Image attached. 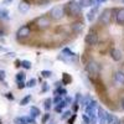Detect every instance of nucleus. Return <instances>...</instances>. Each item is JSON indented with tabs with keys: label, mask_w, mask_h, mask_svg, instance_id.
I'll return each instance as SVG.
<instances>
[{
	"label": "nucleus",
	"mask_w": 124,
	"mask_h": 124,
	"mask_svg": "<svg viewBox=\"0 0 124 124\" xmlns=\"http://www.w3.org/2000/svg\"><path fill=\"white\" fill-rule=\"evenodd\" d=\"M63 15H65V6L63 5H56L50 11V16L54 20H60L63 17Z\"/></svg>",
	"instance_id": "1"
},
{
	"label": "nucleus",
	"mask_w": 124,
	"mask_h": 124,
	"mask_svg": "<svg viewBox=\"0 0 124 124\" xmlns=\"http://www.w3.org/2000/svg\"><path fill=\"white\" fill-rule=\"evenodd\" d=\"M86 71H87V73L92 77H96L98 75V72H99V67L98 65L94 61H89L88 63L86 65Z\"/></svg>",
	"instance_id": "2"
},
{
	"label": "nucleus",
	"mask_w": 124,
	"mask_h": 124,
	"mask_svg": "<svg viewBox=\"0 0 124 124\" xmlns=\"http://www.w3.org/2000/svg\"><path fill=\"white\" fill-rule=\"evenodd\" d=\"M85 41H86V44L89 45V46H96L97 42H98V35H97V32H96V31H93V30L89 31V32L86 35Z\"/></svg>",
	"instance_id": "3"
},
{
	"label": "nucleus",
	"mask_w": 124,
	"mask_h": 124,
	"mask_svg": "<svg viewBox=\"0 0 124 124\" xmlns=\"http://www.w3.org/2000/svg\"><path fill=\"white\" fill-rule=\"evenodd\" d=\"M51 25V21L47 16H41L36 20V26L40 29V30H44V29H47L48 26Z\"/></svg>",
	"instance_id": "4"
},
{
	"label": "nucleus",
	"mask_w": 124,
	"mask_h": 124,
	"mask_svg": "<svg viewBox=\"0 0 124 124\" xmlns=\"http://www.w3.org/2000/svg\"><path fill=\"white\" fill-rule=\"evenodd\" d=\"M67 11H68V14L71 15V16H77L79 13H81V8H79V5L77 4V3H70L68 5H67Z\"/></svg>",
	"instance_id": "5"
},
{
	"label": "nucleus",
	"mask_w": 124,
	"mask_h": 124,
	"mask_svg": "<svg viewBox=\"0 0 124 124\" xmlns=\"http://www.w3.org/2000/svg\"><path fill=\"white\" fill-rule=\"evenodd\" d=\"M110 19H112V15H110V11L109 10H104L102 14H101V16H99V23L102 24V25H109V23H110Z\"/></svg>",
	"instance_id": "6"
},
{
	"label": "nucleus",
	"mask_w": 124,
	"mask_h": 124,
	"mask_svg": "<svg viewBox=\"0 0 124 124\" xmlns=\"http://www.w3.org/2000/svg\"><path fill=\"white\" fill-rule=\"evenodd\" d=\"M30 32H31L30 27H29L27 25H24V26H21V27L17 30L16 36H17V39H26V37L30 35Z\"/></svg>",
	"instance_id": "7"
},
{
	"label": "nucleus",
	"mask_w": 124,
	"mask_h": 124,
	"mask_svg": "<svg viewBox=\"0 0 124 124\" xmlns=\"http://www.w3.org/2000/svg\"><path fill=\"white\" fill-rule=\"evenodd\" d=\"M110 57L113 61H116V62H120L123 60V52L119 50V48H113L110 51Z\"/></svg>",
	"instance_id": "8"
},
{
	"label": "nucleus",
	"mask_w": 124,
	"mask_h": 124,
	"mask_svg": "<svg viewBox=\"0 0 124 124\" xmlns=\"http://www.w3.org/2000/svg\"><path fill=\"white\" fill-rule=\"evenodd\" d=\"M114 83L118 85V86H124V72L123 71H117L114 73Z\"/></svg>",
	"instance_id": "9"
},
{
	"label": "nucleus",
	"mask_w": 124,
	"mask_h": 124,
	"mask_svg": "<svg viewBox=\"0 0 124 124\" xmlns=\"http://www.w3.org/2000/svg\"><path fill=\"white\" fill-rule=\"evenodd\" d=\"M97 114H98V119L101 124H104L106 123V116H107V112L103 109V108H97Z\"/></svg>",
	"instance_id": "10"
},
{
	"label": "nucleus",
	"mask_w": 124,
	"mask_h": 124,
	"mask_svg": "<svg viewBox=\"0 0 124 124\" xmlns=\"http://www.w3.org/2000/svg\"><path fill=\"white\" fill-rule=\"evenodd\" d=\"M17 9H19V11L21 13V14H26L29 10H30V3H27V1H21V3L19 4Z\"/></svg>",
	"instance_id": "11"
},
{
	"label": "nucleus",
	"mask_w": 124,
	"mask_h": 124,
	"mask_svg": "<svg viewBox=\"0 0 124 124\" xmlns=\"http://www.w3.org/2000/svg\"><path fill=\"white\" fill-rule=\"evenodd\" d=\"M116 20L119 25H123L124 24V8L119 9L117 11V15H116Z\"/></svg>",
	"instance_id": "12"
},
{
	"label": "nucleus",
	"mask_w": 124,
	"mask_h": 124,
	"mask_svg": "<svg viewBox=\"0 0 124 124\" xmlns=\"http://www.w3.org/2000/svg\"><path fill=\"white\" fill-rule=\"evenodd\" d=\"M97 11H98L97 6L92 8V9L89 10V13L87 14V20H88V21H93V20L96 19V16H97Z\"/></svg>",
	"instance_id": "13"
},
{
	"label": "nucleus",
	"mask_w": 124,
	"mask_h": 124,
	"mask_svg": "<svg viewBox=\"0 0 124 124\" xmlns=\"http://www.w3.org/2000/svg\"><path fill=\"white\" fill-rule=\"evenodd\" d=\"M83 27H85V25L81 21H77V23H75L73 25H72V30H73V32H76V34L81 32V31L83 30Z\"/></svg>",
	"instance_id": "14"
},
{
	"label": "nucleus",
	"mask_w": 124,
	"mask_h": 124,
	"mask_svg": "<svg viewBox=\"0 0 124 124\" xmlns=\"http://www.w3.org/2000/svg\"><path fill=\"white\" fill-rule=\"evenodd\" d=\"M106 123L107 124H118L119 120L113 116V114H109V113H107V116H106Z\"/></svg>",
	"instance_id": "15"
},
{
	"label": "nucleus",
	"mask_w": 124,
	"mask_h": 124,
	"mask_svg": "<svg viewBox=\"0 0 124 124\" xmlns=\"http://www.w3.org/2000/svg\"><path fill=\"white\" fill-rule=\"evenodd\" d=\"M70 101L67 99V101H61L60 103H57V107H56V112H62V109H63L65 107H67L68 104H67V103H68Z\"/></svg>",
	"instance_id": "16"
},
{
	"label": "nucleus",
	"mask_w": 124,
	"mask_h": 124,
	"mask_svg": "<svg viewBox=\"0 0 124 124\" xmlns=\"http://www.w3.org/2000/svg\"><path fill=\"white\" fill-rule=\"evenodd\" d=\"M30 114H31V117L32 118H36V117H39L41 113H40V109L39 108H36V107H31L30 108Z\"/></svg>",
	"instance_id": "17"
},
{
	"label": "nucleus",
	"mask_w": 124,
	"mask_h": 124,
	"mask_svg": "<svg viewBox=\"0 0 124 124\" xmlns=\"http://www.w3.org/2000/svg\"><path fill=\"white\" fill-rule=\"evenodd\" d=\"M9 19V11L6 9H0V20Z\"/></svg>",
	"instance_id": "18"
},
{
	"label": "nucleus",
	"mask_w": 124,
	"mask_h": 124,
	"mask_svg": "<svg viewBox=\"0 0 124 124\" xmlns=\"http://www.w3.org/2000/svg\"><path fill=\"white\" fill-rule=\"evenodd\" d=\"M15 124H27V119L24 118V117H17L15 118Z\"/></svg>",
	"instance_id": "19"
},
{
	"label": "nucleus",
	"mask_w": 124,
	"mask_h": 124,
	"mask_svg": "<svg viewBox=\"0 0 124 124\" xmlns=\"http://www.w3.org/2000/svg\"><path fill=\"white\" fill-rule=\"evenodd\" d=\"M36 82H37V81H36L35 78H31L27 83H26V87H27V88H34V87L36 86Z\"/></svg>",
	"instance_id": "20"
},
{
	"label": "nucleus",
	"mask_w": 124,
	"mask_h": 124,
	"mask_svg": "<svg viewBox=\"0 0 124 124\" xmlns=\"http://www.w3.org/2000/svg\"><path fill=\"white\" fill-rule=\"evenodd\" d=\"M30 101H31V96L29 94V96H26V97H24V98L21 99V102H20V106H26Z\"/></svg>",
	"instance_id": "21"
},
{
	"label": "nucleus",
	"mask_w": 124,
	"mask_h": 124,
	"mask_svg": "<svg viewBox=\"0 0 124 124\" xmlns=\"http://www.w3.org/2000/svg\"><path fill=\"white\" fill-rule=\"evenodd\" d=\"M24 79H25V73H24V72H19V73L16 75L17 83H19V82H24Z\"/></svg>",
	"instance_id": "22"
},
{
	"label": "nucleus",
	"mask_w": 124,
	"mask_h": 124,
	"mask_svg": "<svg viewBox=\"0 0 124 124\" xmlns=\"http://www.w3.org/2000/svg\"><path fill=\"white\" fill-rule=\"evenodd\" d=\"M21 66L26 70H30L31 68V62L27 61V60H24V61H21Z\"/></svg>",
	"instance_id": "23"
},
{
	"label": "nucleus",
	"mask_w": 124,
	"mask_h": 124,
	"mask_svg": "<svg viewBox=\"0 0 124 124\" xmlns=\"http://www.w3.org/2000/svg\"><path fill=\"white\" fill-rule=\"evenodd\" d=\"M62 54H66V56H70V57H73L75 56V52H72V51L68 50V48H65L63 51H62Z\"/></svg>",
	"instance_id": "24"
},
{
	"label": "nucleus",
	"mask_w": 124,
	"mask_h": 124,
	"mask_svg": "<svg viewBox=\"0 0 124 124\" xmlns=\"http://www.w3.org/2000/svg\"><path fill=\"white\" fill-rule=\"evenodd\" d=\"M51 103H52V101H51L50 98H47V99L45 101V109H46V110H48V109L51 108Z\"/></svg>",
	"instance_id": "25"
},
{
	"label": "nucleus",
	"mask_w": 124,
	"mask_h": 124,
	"mask_svg": "<svg viewBox=\"0 0 124 124\" xmlns=\"http://www.w3.org/2000/svg\"><path fill=\"white\" fill-rule=\"evenodd\" d=\"M41 75H42L45 78H48L51 75H52V73H51V72L50 71H42V72H41Z\"/></svg>",
	"instance_id": "26"
},
{
	"label": "nucleus",
	"mask_w": 124,
	"mask_h": 124,
	"mask_svg": "<svg viewBox=\"0 0 124 124\" xmlns=\"http://www.w3.org/2000/svg\"><path fill=\"white\" fill-rule=\"evenodd\" d=\"M24 87H26V85L24 83V82H19V83H17V88L19 89H23Z\"/></svg>",
	"instance_id": "27"
},
{
	"label": "nucleus",
	"mask_w": 124,
	"mask_h": 124,
	"mask_svg": "<svg viewBox=\"0 0 124 124\" xmlns=\"http://www.w3.org/2000/svg\"><path fill=\"white\" fill-rule=\"evenodd\" d=\"M61 101H62V97H61V96H57V97L55 98V101H54V102H55L56 104H57V103H60Z\"/></svg>",
	"instance_id": "28"
},
{
	"label": "nucleus",
	"mask_w": 124,
	"mask_h": 124,
	"mask_svg": "<svg viewBox=\"0 0 124 124\" xmlns=\"http://www.w3.org/2000/svg\"><path fill=\"white\" fill-rule=\"evenodd\" d=\"M70 114H71V112H65L63 116H62V119H66L67 117H70Z\"/></svg>",
	"instance_id": "29"
},
{
	"label": "nucleus",
	"mask_w": 124,
	"mask_h": 124,
	"mask_svg": "<svg viewBox=\"0 0 124 124\" xmlns=\"http://www.w3.org/2000/svg\"><path fill=\"white\" fill-rule=\"evenodd\" d=\"M10 3H13V0H4V1H3V4H4V5L10 4Z\"/></svg>",
	"instance_id": "30"
},
{
	"label": "nucleus",
	"mask_w": 124,
	"mask_h": 124,
	"mask_svg": "<svg viewBox=\"0 0 124 124\" xmlns=\"http://www.w3.org/2000/svg\"><path fill=\"white\" fill-rule=\"evenodd\" d=\"M96 1H97L98 4H102V3H106L107 0H96Z\"/></svg>",
	"instance_id": "31"
},
{
	"label": "nucleus",
	"mask_w": 124,
	"mask_h": 124,
	"mask_svg": "<svg viewBox=\"0 0 124 124\" xmlns=\"http://www.w3.org/2000/svg\"><path fill=\"white\" fill-rule=\"evenodd\" d=\"M3 36H4V31L0 29V37H3Z\"/></svg>",
	"instance_id": "32"
},
{
	"label": "nucleus",
	"mask_w": 124,
	"mask_h": 124,
	"mask_svg": "<svg viewBox=\"0 0 124 124\" xmlns=\"http://www.w3.org/2000/svg\"><path fill=\"white\" fill-rule=\"evenodd\" d=\"M48 117H50V114H46V117L44 118V123H45V122H46V120L48 119Z\"/></svg>",
	"instance_id": "33"
},
{
	"label": "nucleus",
	"mask_w": 124,
	"mask_h": 124,
	"mask_svg": "<svg viewBox=\"0 0 124 124\" xmlns=\"http://www.w3.org/2000/svg\"><path fill=\"white\" fill-rule=\"evenodd\" d=\"M122 109H123V110H124V98H123V99H122Z\"/></svg>",
	"instance_id": "34"
},
{
	"label": "nucleus",
	"mask_w": 124,
	"mask_h": 124,
	"mask_svg": "<svg viewBox=\"0 0 124 124\" xmlns=\"http://www.w3.org/2000/svg\"><path fill=\"white\" fill-rule=\"evenodd\" d=\"M118 124H124V119H122V120H119V123Z\"/></svg>",
	"instance_id": "35"
},
{
	"label": "nucleus",
	"mask_w": 124,
	"mask_h": 124,
	"mask_svg": "<svg viewBox=\"0 0 124 124\" xmlns=\"http://www.w3.org/2000/svg\"><path fill=\"white\" fill-rule=\"evenodd\" d=\"M116 1H117V0H116Z\"/></svg>",
	"instance_id": "36"
},
{
	"label": "nucleus",
	"mask_w": 124,
	"mask_h": 124,
	"mask_svg": "<svg viewBox=\"0 0 124 124\" xmlns=\"http://www.w3.org/2000/svg\"><path fill=\"white\" fill-rule=\"evenodd\" d=\"M123 1H124V0H123Z\"/></svg>",
	"instance_id": "37"
}]
</instances>
